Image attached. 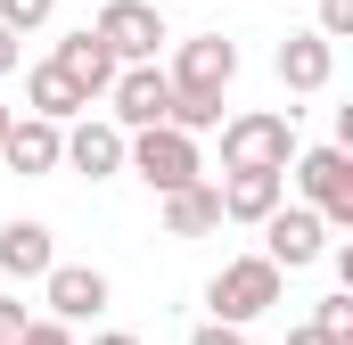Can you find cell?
<instances>
[{"instance_id":"cell-1","label":"cell","mask_w":353,"mask_h":345,"mask_svg":"<svg viewBox=\"0 0 353 345\" xmlns=\"http://www.w3.org/2000/svg\"><path fill=\"white\" fill-rule=\"evenodd\" d=\"M279 288H288V271H279L271 255H230L214 279H205V313L247 329V321H263L271 304H279Z\"/></svg>"},{"instance_id":"cell-2","label":"cell","mask_w":353,"mask_h":345,"mask_svg":"<svg viewBox=\"0 0 353 345\" xmlns=\"http://www.w3.org/2000/svg\"><path fill=\"white\" fill-rule=\"evenodd\" d=\"M123 165L140 172L157 197L181 189V181H197V132H181V124H148V132H123Z\"/></svg>"},{"instance_id":"cell-3","label":"cell","mask_w":353,"mask_h":345,"mask_svg":"<svg viewBox=\"0 0 353 345\" xmlns=\"http://www.w3.org/2000/svg\"><path fill=\"white\" fill-rule=\"evenodd\" d=\"M288 157H296V107H288V115L247 107V115L222 124V172H247V165H279L288 172Z\"/></svg>"},{"instance_id":"cell-4","label":"cell","mask_w":353,"mask_h":345,"mask_svg":"<svg viewBox=\"0 0 353 345\" xmlns=\"http://www.w3.org/2000/svg\"><path fill=\"white\" fill-rule=\"evenodd\" d=\"M288 165H296L304 206H312L329 230H345V222H353V157H345V140H329V148H296Z\"/></svg>"},{"instance_id":"cell-5","label":"cell","mask_w":353,"mask_h":345,"mask_svg":"<svg viewBox=\"0 0 353 345\" xmlns=\"http://www.w3.org/2000/svg\"><path fill=\"white\" fill-rule=\"evenodd\" d=\"M107 107H115V124H123V132H148V124H165V115H173V75H165L157 58H132V66H115Z\"/></svg>"},{"instance_id":"cell-6","label":"cell","mask_w":353,"mask_h":345,"mask_svg":"<svg viewBox=\"0 0 353 345\" xmlns=\"http://www.w3.org/2000/svg\"><path fill=\"white\" fill-rule=\"evenodd\" d=\"M255 230H263V255L279 263V271H304V263H321V255H329V222H321L312 206H288V197H279V206H271Z\"/></svg>"},{"instance_id":"cell-7","label":"cell","mask_w":353,"mask_h":345,"mask_svg":"<svg viewBox=\"0 0 353 345\" xmlns=\"http://www.w3.org/2000/svg\"><path fill=\"white\" fill-rule=\"evenodd\" d=\"M90 33L115 50V66H132V58H157L165 8H157V0H99V25H90Z\"/></svg>"},{"instance_id":"cell-8","label":"cell","mask_w":353,"mask_h":345,"mask_svg":"<svg viewBox=\"0 0 353 345\" xmlns=\"http://www.w3.org/2000/svg\"><path fill=\"white\" fill-rule=\"evenodd\" d=\"M165 75H173V90H205V99H222V90L239 83V50H230L222 33H189V41L173 50Z\"/></svg>"},{"instance_id":"cell-9","label":"cell","mask_w":353,"mask_h":345,"mask_svg":"<svg viewBox=\"0 0 353 345\" xmlns=\"http://www.w3.org/2000/svg\"><path fill=\"white\" fill-rule=\"evenodd\" d=\"M0 165L8 172H58L66 165V124H50V115H8V132H0Z\"/></svg>"},{"instance_id":"cell-10","label":"cell","mask_w":353,"mask_h":345,"mask_svg":"<svg viewBox=\"0 0 353 345\" xmlns=\"http://www.w3.org/2000/svg\"><path fill=\"white\" fill-rule=\"evenodd\" d=\"M107 271H90V263H50L41 271V304H50V321H99L107 313Z\"/></svg>"},{"instance_id":"cell-11","label":"cell","mask_w":353,"mask_h":345,"mask_svg":"<svg viewBox=\"0 0 353 345\" xmlns=\"http://www.w3.org/2000/svg\"><path fill=\"white\" fill-rule=\"evenodd\" d=\"M66 165L90 172V181H107V172H123V124L115 115H74V132H66Z\"/></svg>"},{"instance_id":"cell-12","label":"cell","mask_w":353,"mask_h":345,"mask_svg":"<svg viewBox=\"0 0 353 345\" xmlns=\"http://www.w3.org/2000/svg\"><path fill=\"white\" fill-rule=\"evenodd\" d=\"M271 66H279L288 90H329V75H337V41H329V33H288Z\"/></svg>"},{"instance_id":"cell-13","label":"cell","mask_w":353,"mask_h":345,"mask_svg":"<svg viewBox=\"0 0 353 345\" xmlns=\"http://www.w3.org/2000/svg\"><path fill=\"white\" fill-rule=\"evenodd\" d=\"M279 197H288V172L279 165H247V172L222 181V222H263Z\"/></svg>"},{"instance_id":"cell-14","label":"cell","mask_w":353,"mask_h":345,"mask_svg":"<svg viewBox=\"0 0 353 345\" xmlns=\"http://www.w3.org/2000/svg\"><path fill=\"white\" fill-rule=\"evenodd\" d=\"M205 230H222V189L214 181L165 189V239H205Z\"/></svg>"},{"instance_id":"cell-15","label":"cell","mask_w":353,"mask_h":345,"mask_svg":"<svg viewBox=\"0 0 353 345\" xmlns=\"http://www.w3.org/2000/svg\"><path fill=\"white\" fill-rule=\"evenodd\" d=\"M58 263L50 222H0V279H41Z\"/></svg>"},{"instance_id":"cell-16","label":"cell","mask_w":353,"mask_h":345,"mask_svg":"<svg viewBox=\"0 0 353 345\" xmlns=\"http://www.w3.org/2000/svg\"><path fill=\"white\" fill-rule=\"evenodd\" d=\"M58 66L74 75V90H83V99H107V83H115V50H107V41H99L90 25L58 41Z\"/></svg>"},{"instance_id":"cell-17","label":"cell","mask_w":353,"mask_h":345,"mask_svg":"<svg viewBox=\"0 0 353 345\" xmlns=\"http://www.w3.org/2000/svg\"><path fill=\"white\" fill-rule=\"evenodd\" d=\"M25 107H33V115H50V124H74L90 99L74 90V75H66V66L50 58V66H33V75H25Z\"/></svg>"},{"instance_id":"cell-18","label":"cell","mask_w":353,"mask_h":345,"mask_svg":"<svg viewBox=\"0 0 353 345\" xmlns=\"http://www.w3.org/2000/svg\"><path fill=\"white\" fill-rule=\"evenodd\" d=\"M165 124H181V132H214L222 124V99H205V90H173V115Z\"/></svg>"},{"instance_id":"cell-19","label":"cell","mask_w":353,"mask_h":345,"mask_svg":"<svg viewBox=\"0 0 353 345\" xmlns=\"http://www.w3.org/2000/svg\"><path fill=\"white\" fill-rule=\"evenodd\" d=\"M312 329H329L337 345H353V288H345V296H321V313H312Z\"/></svg>"},{"instance_id":"cell-20","label":"cell","mask_w":353,"mask_h":345,"mask_svg":"<svg viewBox=\"0 0 353 345\" xmlns=\"http://www.w3.org/2000/svg\"><path fill=\"white\" fill-rule=\"evenodd\" d=\"M50 8L58 0H0V25L8 33H33V25H50Z\"/></svg>"},{"instance_id":"cell-21","label":"cell","mask_w":353,"mask_h":345,"mask_svg":"<svg viewBox=\"0 0 353 345\" xmlns=\"http://www.w3.org/2000/svg\"><path fill=\"white\" fill-rule=\"evenodd\" d=\"M8 345H74V321H25Z\"/></svg>"},{"instance_id":"cell-22","label":"cell","mask_w":353,"mask_h":345,"mask_svg":"<svg viewBox=\"0 0 353 345\" xmlns=\"http://www.w3.org/2000/svg\"><path fill=\"white\" fill-rule=\"evenodd\" d=\"M312 8H321L312 33H329V41H345V33H353V0H312Z\"/></svg>"},{"instance_id":"cell-23","label":"cell","mask_w":353,"mask_h":345,"mask_svg":"<svg viewBox=\"0 0 353 345\" xmlns=\"http://www.w3.org/2000/svg\"><path fill=\"white\" fill-rule=\"evenodd\" d=\"M189 345H247L239 321H205V329H189Z\"/></svg>"},{"instance_id":"cell-24","label":"cell","mask_w":353,"mask_h":345,"mask_svg":"<svg viewBox=\"0 0 353 345\" xmlns=\"http://www.w3.org/2000/svg\"><path fill=\"white\" fill-rule=\"evenodd\" d=\"M25 321H33V313H25V304H17V296H0V345L17 337V329H25Z\"/></svg>"},{"instance_id":"cell-25","label":"cell","mask_w":353,"mask_h":345,"mask_svg":"<svg viewBox=\"0 0 353 345\" xmlns=\"http://www.w3.org/2000/svg\"><path fill=\"white\" fill-rule=\"evenodd\" d=\"M288 345H337V337H329V329H312V321H304V329H288Z\"/></svg>"},{"instance_id":"cell-26","label":"cell","mask_w":353,"mask_h":345,"mask_svg":"<svg viewBox=\"0 0 353 345\" xmlns=\"http://www.w3.org/2000/svg\"><path fill=\"white\" fill-rule=\"evenodd\" d=\"M0 75H17V33L0 25Z\"/></svg>"},{"instance_id":"cell-27","label":"cell","mask_w":353,"mask_h":345,"mask_svg":"<svg viewBox=\"0 0 353 345\" xmlns=\"http://www.w3.org/2000/svg\"><path fill=\"white\" fill-rule=\"evenodd\" d=\"M90 345H140V337H132V329H107V337H90Z\"/></svg>"},{"instance_id":"cell-28","label":"cell","mask_w":353,"mask_h":345,"mask_svg":"<svg viewBox=\"0 0 353 345\" xmlns=\"http://www.w3.org/2000/svg\"><path fill=\"white\" fill-rule=\"evenodd\" d=\"M0 132H8V107H0Z\"/></svg>"},{"instance_id":"cell-29","label":"cell","mask_w":353,"mask_h":345,"mask_svg":"<svg viewBox=\"0 0 353 345\" xmlns=\"http://www.w3.org/2000/svg\"><path fill=\"white\" fill-rule=\"evenodd\" d=\"M157 8H165V0H157Z\"/></svg>"}]
</instances>
